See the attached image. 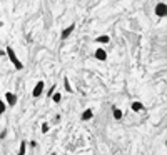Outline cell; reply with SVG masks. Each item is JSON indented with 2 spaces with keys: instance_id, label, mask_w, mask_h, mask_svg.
<instances>
[{
  "instance_id": "6da1fadb",
  "label": "cell",
  "mask_w": 167,
  "mask_h": 155,
  "mask_svg": "<svg viewBox=\"0 0 167 155\" xmlns=\"http://www.w3.org/2000/svg\"><path fill=\"white\" fill-rule=\"evenodd\" d=\"M7 55H8V59H10V62L13 64V67H15V70H22L24 69V65H22V62L19 60V57H17V54L13 52V48L12 47H7Z\"/></svg>"
},
{
  "instance_id": "7a4b0ae2",
  "label": "cell",
  "mask_w": 167,
  "mask_h": 155,
  "mask_svg": "<svg viewBox=\"0 0 167 155\" xmlns=\"http://www.w3.org/2000/svg\"><path fill=\"white\" fill-rule=\"evenodd\" d=\"M44 82L42 80H39L37 83H35V87H34V90H32V97L34 99H37V97H40L42 95V92H44Z\"/></svg>"
},
{
  "instance_id": "3957f363",
  "label": "cell",
  "mask_w": 167,
  "mask_h": 155,
  "mask_svg": "<svg viewBox=\"0 0 167 155\" xmlns=\"http://www.w3.org/2000/svg\"><path fill=\"white\" fill-rule=\"evenodd\" d=\"M155 14H157V17H165L167 15V5L164 2H159L155 5Z\"/></svg>"
},
{
  "instance_id": "277c9868",
  "label": "cell",
  "mask_w": 167,
  "mask_h": 155,
  "mask_svg": "<svg viewBox=\"0 0 167 155\" xmlns=\"http://www.w3.org/2000/svg\"><path fill=\"white\" fill-rule=\"evenodd\" d=\"M5 100H7L8 107H15L17 105V95L12 94V92H5Z\"/></svg>"
},
{
  "instance_id": "5b68a950",
  "label": "cell",
  "mask_w": 167,
  "mask_h": 155,
  "mask_svg": "<svg viewBox=\"0 0 167 155\" xmlns=\"http://www.w3.org/2000/svg\"><path fill=\"white\" fill-rule=\"evenodd\" d=\"M74 30H75V24L69 25L67 29H64V30H62V33H60V38H62V40H67V38L70 37V33L74 32Z\"/></svg>"
},
{
  "instance_id": "8992f818",
  "label": "cell",
  "mask_w": 167,
  "mask_h": 155,
  "mask_svg": "<svg viewBox=\"0 0 167 155\" xmlns=\"http://www.w3.org/2000/svg\"><path fill=\"white\" fill-rule=\"evenodd\" d=\"M95 59L100 60V62H105L107 60V52L104 50V48H97L95 50Z\"/></svg>"
},
{
  "instance_id": "52a82bcc",
  "label": "cell",
  "mask_w": 167,
  "mask_h": 155,
  "mask_svg": "<svg viewBox=\"0 0 167 155\" xmlns=\"http://www.w3.org/2000/svg\"><path fill=\"white\" fill-rule=\"evenodd\" d=\"M92 117H94V112H92L90 108H87V110H84V112H82V120H84V122L90 120Z\"/></svg>"
},
{
  "instance_id": "ba28073f",
  "label": "cell",
  "mask_w": 167,
  "mask_h": 155,
  "mask_svg": "<svg viewBox=\"0 0 167 155\" xmlns=\"http://www.w3.org/2000/svg\"><path fill=\"white\" fill-rule=\"evenodd\" d=\"M112 113H114V118H115V120H120V118L124 117L122 110H120V108H117V107H114V108H112Z\"/></svg>"
},
{
  "instance_id": "9c48e42d",
  "label": "cell",
  "mask_w": 167,
  "mask_h": 155,
  "mask_svg": "<svg viewBox=\"0 0 167 155\" xmlns=\"http://www.w3.org/2000/svg\"><path fill=\"white\" fill-rule=\"evenodd\" d=\"M95 42L97 43H109L110 42V37H109V35H100V37L95 38Z\"/></svg>"
},
{
  "instance_id": "30bf717a",
  "label": "cell",
  "mask_w": 167,
  "mask_h": 155,
  "mask_svg": "<svg viewBox=\"0 0 167 155\" xmlns=\"http://www.w3.org/2000/svg\"><path fill=\"white\" fill-rule=\"evenodd\" d=\"M130 107H132L134 112H141V110L144 108V105L141 104V102H132V105H130Z\"/></svg>"
},
{
  "instance_id": "8fae6325",
  "label": "cell",
  "mask_w": 167,
  "mask_h": 155,
  "mask_svg": "<svg viewBox=\"0 0 167 155\" xmlns=\"http://www.w3.org/2000/svg\"><path fill=\"white\" fill-rule=\"evenodd\" d=\"M52 100L55 102V104H60V100H62L60 92H53V94H52Z\"/></svg>"
},
{
  "instance_id": "7c38bea8",
  "label": "cell",
  "mask_w": 167,
  "mask_h": 155,
  "mask_svg": "<svg viewBox=\"0 0 167 155\" xmlns=\"http://www.w3.org/2000/svg\"><path fill=\"white\" fill-rule=\"evenodd\" d=\"M64 87H65V90L67 92H69V94H72V92H74V90H72V87H70V82H69V78H64Z\"/></svg>"
},
{
  "instance_id": "4fadbf2b",
  "label": "cell",
  "mask_w": 167,
  "mask_h": 155,
  "mask_svg": "<svg viewBox=\"0 0 167 155\" xmlns=\"http://www.w3.org/2000/svg\"><path fill=\"white\" fill-rule=\"evenodd\" d=\"M25 150H27V142H22V144H20V150H19V153H17V155H25Z\"/></svg>"
},
{
  "instance_id": "5bb4252c",
  "label": "cell",
  "mask_w": 167,
  "mask_h": 155,
  "mask_svg": "<svg viewBox=\"0 0 167 155\" xmlns=\"http://www.w3.org/2000/svg\"><path fill=\"white\" fill-rule=\"evenodd\" d=\"M5 110H7V104L3 100H0V115L5 113Z\"/></svg>"
},
{
  "instance_id": "9a60e30c",
  "label": "cell",
  "mask_w": 167,
  "mask_h": 155,
  "mask_svg": "<svg viewBox=\"0 0 167 155\" xmlns=\"http://www.w3.org/2000/svg\"><path fill=\"white\" fill-rule=\"evenodd\" d=\"M47 132H49V123L44 122L42 123V134H47Z\"/></svg>"
},
{
  "instance_id": "2e32d148",
  "label": "cell",
  "mask_w": 167,
  "mask_h": 155,
  "mask_svg": "<svg viewBox=\"0 0 167 155\" xmlns=\"http://www.w3.org/2000/svg\"><path fill=\"white\" fill-rule=\"evenodd\" d=\"M53 92H55V85H53V87H50V90L47 92V95H50V97H52V94H53Z\"/></svg>"
},
{
  "instance_id": "e0dca14e",
  "label": "cell",
  "mask_w": 167,
  "mask_h": 155,
  "mask_svg": "<svg viewBox=\"0 0 167 155\" xmlns=\"http://www.w3.org/2000/svg\"><path fill=\"white\" fill-rule=\"evenodd\" d=\"M5 54H7L5 50H0V55H5Z\"/></svg>"
},
{
  "instance_id": "ac0fdd59",
  "label": "cell",
  "mask_w": 167,
  "mask_h": 155,
  "mask_svg": "<svg viewBox=\"0 0 167 155\" xmlns=\"http://www.w3.org/2000/svg\"><path fill=\"white\" fill-rule=\"evenodd\" d=\"M52 155H55V153H52Z\"/></svg>"
}]
</instances>
